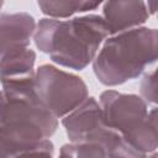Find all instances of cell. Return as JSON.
Returning <instances> with one entry per match:
<instances>
[{"instance_id": "1", "label": "cell", "mask_w": 158, "mask_h": 158, "mask_svg": "<svg viewBox=\"0 0 158 158\" xmlns=\"http://www.w3.org/2000/svg\"><path fill=\"white\" fill-rule=\"evenodd\" d=\"M0 156L2 158L54 154L49 137L58 127L57 117L35 90V74L1 79Z\"/></svg>"}, {"instance_id": "2", "label": "cell", "mask_w": 158, "mask_h": 158, "mask_svg": "<svg viewBox=\"0 0 158 158\" xmlns=\"http://www.w3.org/2000/svg\"><path fill=\"white\" fill-rule=\"evenodd\" d=\"M100 15H85L72 20L42 19L38 21L33 42L42 53L58 65L83 70L94 62L101 43L109 36Z\"/></svg>"}, {"instance_id": "3", "label": "cell", "mask_w": 158, "mask_h": 158, "mask_svg": "<svg viewBox=\"0 0 158 158\" xmlns=\"http://www.w3.org/2000/svg\"><path fill=\"white\" fill-rule=\"evenodd\" d=\"M157 60L158 30L136 27L105 40L93 62V70L101 84L116 86L138 78Z\"/></svg>"}, {"instance_id": "4", "label": "cell", "mask_w": 158, "mask_h": 158, "mask_svg": "<svg viewBox=\"0 0 158 158\" xmlns=\"http://www.w3.org/2000/svg\"><path fill=\"white\" fill-rule=\"evenodd\" d=\"M106 122L143 156L158 151V132L148 117L147 101L136 94L106 90L100 95Z\"/></svg>"}, {"instance_id": "5", "label": "cell", "mask_w": 158, "mask_h": 158, "mask_svg": "<svg viewBox=\"0 0 158 158\" xmlns=\"http://www.w3.org/2000/svg\"><path fill=\"white\" fill-rule=\"evenodd\" d=\"M62 125L70 142H98L104 144L110 157H144L106 122L101 105L88 98L80 106L64 116Z\"/></svg>"}, {"instance_id": "6", "label": "cell", "mask_w": 158, "mask_h": 158, "mask_svg": "<svg viewBox=\"0 0 158 158\" xmlns=\"http://www.w3.org/2000/svg\"><path fill=\"white\" fill-rule=\"evenodd\" d=\"M35 90L57 118L67 116L88 99V86L80 77L51 64L36 69Z\"/></svg>"}, {"instance_id": "7", "label": "cell", "mask_w": 158, "mask_h": 158, "mask_svg": "<svg viewBox=\"0 0 158 158\" xmlns=\"http://www.w3.org/2000/svg\"><path fill=\"white\" fill-rule=\"evenodd\" d=\"M148 16L144 0H107L102 9V17L110 35L139 27Z\"/></svg>"}, {"instance_id": "8", "label": "cell", "mask_w": 158, "mask_h": 158, "mask_svg": "<svg viewBox=\"0 0 158 158\" xmlns=\"http://www.w3.org/2000/svg\"><path fill=\"white\" fill-rule=\"evenodd\" d=\"M0 22L1 53L9 49L28 47L37 27L35 19L30 14H2Z\"/></svg>"}, {"instance_id": "9", "label": "cell", "mask_w": 158, "mask_h": 158, "mask_svg": "<svg viewBox=\"0 0 158 158\" xmlns=\"http://www.w3.org/2000/svg\"><path fill=\"white\" fill-rule=\"evenodd\" d=\"M36 53L28 47L9 49L1 53L0 73L2 78H20L33 75Z\"/></svg>"}, {"instance_id": "10", "label": "cell", "mask_w": 158, "mask_h": 158, "mask_svg": "<svg viewBox=\"0 0 158 158\" xmlns=\"http://www.w3.org/2000/svg\"><path fill=\"white\" fill-rule=\"evenodd\" d=\"M85 0H37V4L48 17L52 19H67L80 12Z\"/></svg>"}, {"instance_id": "11", "label": "cell", "mask_w": 158, "mask_h": 158, "mask_svg": "<svg viewBox=\"0 0 158 158\" xmlns=\"http://www.w3.org/2000/svg\"><path fill=\"white\" fill-rule=\"evenodd\" d=\"M62 157H110L107 148L98 142H72L60 148Z\"/></svg>"}, {"instance_id": "12", "label": "cell", "mask_w": 158, "mask_h": 158, "mask_svg": "<svg viewBox=\"0 0 158 158\" xmlns=\"http://www.w3.org/2000/svg\"><path fill=\"white\" fill-rule=\"evenodd\" d=\"M141 96L151 104L158 105V67L143 75L139 84Z\"/></svg>"}, {"instance_id": "13", "label": "cell", "mask_w": 158, "mask_h": 158, "mask_svg": "<svg viewBox=\"0 0 158 158\" xmlns=\"http://www.w3.org/2000/svg\"><path fill=\"white\" fill-rule=\"evenodd\" d=\"M105 0H85L84 4H83V7L80 10V12H85V11H90V10H94L96 9L100 4H102Z\"/></svg>"}, {"instance_id": "14", "label": "cell", "mask_w": 158, "mask_h": 158, "mask_svg": "<svg viewBox=\"0 0 158 158\" xmlns=\"http://www.w3.org/2000/svg\"><path fill=\"white\" fill-rule=\"evenodd\" d=\"M148 117H149V121L152 123V126L156 128V131L158 132V107H154L149 112H148Z\"/></svg>"}, {"instance_id": "15", "label": "cell", "mask_w": 158, "mask_h": 158, "mask_svg": "<svg viewBox=\"0 0 158 158\" xmlns=\"http://www.w3.org/2000/svg\"><path fill=\"white\" fill-rule=\"evenodd\" d=\"M148 11L152 15H156L158 12V0H147Z\"/></svg>"}, {"instance_id": "16", "label": "cell", "mask_w": 158, "mask_h": 158, "mask_svg": "<svg viewBox=\"0 0 158 158\" xmlns=\"http://www.w3.org/2000/svg\"><path fill=\"white\" fill-rule=\"evenodd\" d=\"M152 156H153V157H158V151H156L154 153H152Z\"/></svg>"}, {"instance_id": "17", "label": "cell", "mask_w": 158, "mask_h": 158, "mask_svg": "<svg viewBox=\"0 0 158 158\" xmlns=\"http://www.w3.org/2000/svg\"><path fill=\"white\" fill-rule=\"evenodd\" d=\"M156 15H157V17H158V12H157V14H156Z\"/></svg>"}]
</instances>
